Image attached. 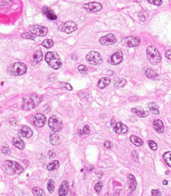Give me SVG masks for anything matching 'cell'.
<instances>
[{"label": "cell", "mask_w": 171, "mask_h": 196, "mask_svg": "<svg viewBox=\"0 0 171 196\" xmlns=\"http://www.w3.org/2000/svg\"><path fill=\"white\" fill-rule=\"evenodd\" d=\"M46 122V117L45 115L42 113H38L34 115L33 118L34 125L36 127L41 128L45 125Z\"/></svg>", "instance_id": "11"}, {"label": "cell", "mask_w": 171, "mask_h": 196, "mask_svg": "<svg viewBox=\"0 0 171 196\" xmlns=\"http://www.w3.org/2000/svg\"><path fill=\"white\" fill-rule=\"evenodd\" d=\"M6 163L10 169H12L14 172H15L16 173H20L21 172H23L22 167H21L19 163L16 161H7Z\"/></svg>", "instance_id": "15"}, {"label": "cell", "mask_w": 171, "mask_h": 196, "mask_svg": "<svg viewBox=\"0 0 171 196\" xmlns=\"http://www.w3.org/2000/svg\"><path fill=\"white\" fill-rule=\"evenodd\" d=\"M21 38L24 39H30V40H35V35H34L30 32H24L23 34H21Z\"/></svg>", "instance_id": "35"}, {"label": "cell", "mask_w": 171, "mask_h": 196, "mask_svg": "<svg viewBox=\"0 0 171 196\" xmlns=\"http://www.w3.org/2000/svg\"><path fill=\"white\" fill-rule=\"evenodd\" d=\"M82 131L83 133V134L84 135H89V134L90 133V129H89V127L88 125H85L84 127H83Z\"/></svg>", "instance_id": "43"}, {"label": "cell", "mask_w": 171, "mask_h": 196, "mask_svg": "<svg viewBox=\"0 0 171 196\" xmlns=\"http://www.w3.org/2000/svg\"><path fill=\"white\" fill-rule=\"evenodd\" d=\"M132 157L133 160L136 162H139V157H138V153L136 151H133L132 152Z\"/></svg>", "instance_id": "42"}, {"label": "cell", "mask_w": 171, "mask_h": 196, "mask_svg": "<svg viewBox=\"0 0 171 196\" xmlns=\"http://www.w3.org/2000/svg\"><path fill=\"white\" fill-rule=\"evenodd\" d=\"M123 60V54L121 52L118 51L115 52L114 54L110 56V62L113 66H116L122 62Z\"/></svg>", "instance_id": "13"}, {"label": "cell", "mask_w": 171, "mask_h": 196, "mask_svg": "<svg viewBox=\"0 0 171 196\" xmlns=\"http://www.w3.org/2000/svg\"><path fill=\"white\" fill-rule=\"evenodd\" d=\"M12 143L14 147L19 149L20 150H23L25 147V143L24 141L21 140L19 137H15L14 138L12 141Z\"/></svg>", "instance_id": "22"}, {"label": "cell", "mask_w": 171, "mask_h": 196, "mask_svg": "<svg viewBox=\"0 0 171 196\" xmlns=\"http://www.w3.org/2000/svg\"><path fill=\"white\" fill-rule=\"evenodd\" d=\"M45 60L49 66L54 69L58 70L62 66V61L59 54L55 52H49L45 56Z\"/></svg>", "instance_id": "1"}, {"label": "cell", "mask_w": 171, "mask_h": 196, "mask_svg": "<svg viewBox=\"0 0 171 196\" xmlns=\"http://www.w3.org/2000/svg\"><path fill=\"white\" fill-rule=\"evenodd\" d=\"M42 12L45 14L46 16L50 20H55L57 19V16L56 14L54 13L52 10L49 9L48 7L45 6L42 8Z\"/></svg>", "instance_id": "18"}, {"label": "cell", "mask_w": 171, "mask_h": 196, "mask_svg": "<svg viewBox=\"0 0 171 196\" xmlns=\"http://www.w3.org/2000/svg\"><path fill=\"white\" fill-rule=\"evenodd\" d=\"M54 187H55V185H54V181L53 179H50L48 181V183H47V188L50 194H52L54 191Z\"/></svg>", "instance_id": "32"}, {"label": "cell", "mask_w": 171, "mask_h": 196, "mask_svg": "<svg viewBox=\"0 0 171 196\" xmlns=\"http://www.w3.org/2000/svg\"><path fill=\"white\" fill-rule=\"evenodd\" d=\"M163 158L165 159L166 164L168 165L170 168H171V151L166 152L163 155Z\"/></svg>", "instance_id": "31"}, {"label": "cell", "mask_w": 171, "mask_h": 196, "mask_svg": "<svg viewBox=\"0 0 171 196\" xmlns=\"http://www.w3.org/2000/svg\"><path fill=\"white\" fill-rule=\"evenodd\" d=\"M131 111H132L133 113L137 115L138 117H141V118L146 117L149 115V112L148 111L139 109V108H132V110Z\"/></svg>", "instance_id": "23"}, {"label": "cell", "mask_w": 171, "mask_h": 196, "mask_svg": "<svg viewBox=\"0 0 171 196\" xmlns=\"http://www.w3.org/2000/svg\"><path fill=\"white\" fill-rule=\"evenodd\" d=\"M114 86L115 88H121L123 87L127 83L126 80L123 78H117L114 80Z\"/></svg>", "instance_id": "26"}, {"label": "cell", "mask_w": 171, "mask_h": 196, "mask_svg": "<svg viewBox=\"0 0 171 196\" xmlns=\"http://www.w3.org/2000/svg\"><path fill=\"white\" fill-rule=\"evenodd\" d=\"M152 196H161V192H160L158 190H152Z\"/></svg>", "instance_id": "46"}, {"label": "cell", "mask_w": 171, "mask_h": 196, "mask_svg": "<svg viewBox=\"0 0 171 196\" xmlns=\"http://www.w3.org/2000/svg\"><path fill=\"white\" fill-rule=\"evenodd\" d=\"M148 144L149 147H150L152 150H153V151L157 150L158 146H157V144L156 143L155 141L150 140V141H148Z\"/></svg>", "instance_id": "36"}, {"label": "cell", "mask_w": 171, "mask_h": 196, "mask_svg": "<svg viewBox=\"0 0 171 196\" xmlns=\"http://www.w3.org/2000/svg\"><path fill=\"white\" fill-rule=\"evenodd\" d=\"M59 165H60V164H59V161L54 160L47 165L46 169H47V170H49V172H52V171H54V170H56L59 168Z\"/></svg>", "instance_id": "25"}, {"label": "cell", "mask_w": 171, "mask_h": 196, "mask_svg": "<svg viewBox=\"0 0 171 196\" xmlns=\"http://www.w3.org/2000/svg\"><path fill=\"white\" fill-rule=\"evenodd\" d=\"M36 107V104L34 99L30 96H26L24 98L21 102V108L25 111H30L34 109Z\"/></svg>", "instance_id": "8"}, {"label": "cell", "mask_w": 171, "mask_h": 196, "mask_svg": "<svg viewBox=\"0 0 171 196\" xmlns=\"http://www.w3.org/2000/svg\"><path fill=\"white\" fill-rule=\"evenodd\" d=\"M129 181H130V187L131 191H134L137 187V182L136 178L132 174L129 175Z\"/></svg>", "instance_id": "29"}, {"label": "cell", "mask_w": 171, "mask_h": 196, "mask_svg": "<svg viewBox=\"0 0 171 196\" xmlns=\"http://www.w3.org/2000/svg\"><path fill=\"white\" fill-rule=\"evenodd\" d=\"M104 146L106 148H108V149H110V148L111 147V143H110V142H109V141H106V142L104 143Z\"/></svg>", "instance_id": "48"}, {"label": "cell", "mask_w": 171, "mask_h": 196, "mask_svg": "<svg viewBox=\"0 0 171 196\" xmlns=\"http://www.w3.org/2000/svg\"><path fill=\"white\" fill-rule=\"evenodd\" d=\"M49 126L54 132H60L63 129V124L61 119L56 116H52L49 120Z\"/></svg>", "instance_id": "4"}, {"label": "cell", "mask_w": 171, "mask_h": 196, "mask_svg": "<svg viewBox=\"0 0 171 196\" xmlns=\"http://www.w3.org/2000/svg\"><path fill=\"white\" fill-rule=\"evenodd\" d=\"M146 13L144 11H141L138 13V19H139L141 21H144L146 19Z\"/></svg>", "instance_id": "38"}, {"label": "cell", "mask_w": 171, "mask_h": 196, "mask_svg": "<svg viewBox=\"0 0 171 196\" xmlns=\"http://www.w3.org/2000/svg\"><path fill=\"white\" fill-rule=\"evenodd\" d=\"M29 31L35 36H45L48 33V28L45 26L35 25L29 28Z\"/></svg>", "instance_id": "7"}, {"label": "cell", "mask_w": 171, "mask_h": 196, "mask_svg": "<svg viewBox=\"0 0 171 196\" xmlns=\"http://www.w3.org/2000/svg\"><path fill=\"white\" fill-rule=\"evenodd\" d=\"M27 70L28 68L26 64L21 62H16L10 68V72L12 75L21 76L26 73Z\"/></svg>", "instance_id": "3"}, {"label": "cell", "mask_w": 171, "mask_h": 196, "mask_svg": "<svg viewBox=\"0 0 171 196\" xmlns=\"http://www.w3.org/2000/svg\"><path fill=\"white\" fill-rule=\"evenodd\" d=\"M43 54L42 52L41 49H38L36 50L33 54V58H32V63L34 65L38 64V63L41 62L42 60Z\"/></svg>", "instance_id": "19"}, {"label": "cell", "mask_w": 171, "mask_h": 196, "mask_svg": "<svg viewBox=\"0 0 171 196\" xmlns=\"http://www.w3.org/2000/svg\"><path fill=\"white\" fill-rule=\"evenodd\" d=\"M78 70L80 73L86 74L88 73V68H87L85 65H80L78 67Z\"/></svg>", "instance_id": "37"}, {"label": "cell", "mask_w": 171, "mask_h": 196, "mask_svg": "<svg viewBox=\"0 0 171 196\" xmlns=\"http://www.w3.org/2000/svg\"><path fill=\"white\" fill-rule=\"evenodd\" d=\"M122 43L123 45L128 47H136L140 45V39L138 37L134 36H129L123 40Z\"/></svg>", "instance_id": "10"}, {"label": "cell", "mask_w": 171, "mask_h": 196, "mask_svg": "<svg viewBox=\"0 0 171 196\" xmlns=\"http://www.w3.org/2000/svg\"><path fill=\"white\" fill-rule=\"evenodd\" d=\"M153 126L156 131L159 133H162L165 130V126H164L163 123L159 119H156L154 121Z\"/></svg>", "instance_id": "20"}, {"label": "cell", "mask_w": 171, "mask_h": 196, "mask_svg": "<svg viewBox=\"0 0 171 196\" xmlns=\"http://www.w3.org/2000/svg\"><path fill=\"white\" fill-rule=\"evenodd\" d=\"M21 135L25 138H30L33 135L32 130L26 125H23L20 129Z\"/></svg>", "instance_id": "17"}, {"label": "cell", "mask_w": 171, "mask_h": 196, "mask_svg": "<svg viewBox=\"0 0 171 196\" xmlns=\"http://www.w3.org/2000/svg\"><path fill=\"white\" fill-rule=\"evenodd\" d=\"M114 131L117 134H126L128 132V127L122 122H118L114 126Z\"/></svg>", "instance_id": "14"}, {"label": "cell", "mask_w": 171, "mask_h": 196, "mask_svg": "<svg viewBox=\"0 0 171 196\" xmlns=\"http://www.w3.org/2000/svg\"><path fill=\"white\" fill-rule=\"evenodd\" d=\"M148 108L150 111L155 115H159L160 112L158 110V108L157 107V105L155 103H150L148 104Z\"/></svg>", "instance_id": "30"}, {"label": "cell", "mask_w": 171, "mask_h": 196, "mask_svg": "<svg viewBox=\"0 0 171 196\" xmlns=\"http://www.w3.org/2000/svg\"><path fill=\"white\" fill-rule=\"evenodd\" d=\"M111 83V80L107 77H103L101 78L99 82H98L97 86L101 89H103L105 87L107 86Z\"/></svg>", "instance_id": "24"}, {"label": "cell", "mask_w": 171, "mask_h": 196, "mask_svg": "<svg viewBox=\"0 0 171 196\" xmlns=\"http://www.w3.org/2000/svg\"><path fill=\"white\" fill-rule=\"evenodd\" d=\"M48 156L50 159H52L54 157H55V156H56L55 151H54V150H50L48 152Z\"/></svg>", "instance_id": "44"}, {"label": "cell", "mask_w": 171, "mask_h": 196, "mask_svg": "<svg viewBox=\"0 0 171 196\" xmlns=\"http://www.w3.org/2000/svg\"><path fill=\"white\" fill-rule=\"evenodd\" d=\"M144 74L147 78L152 79L155 78L156 77H157L158 76V74L150 68H146L144 70Z\"/></svg>", "instance_id": "28"}, {"label": "cell", "mask_w": 171, "mask_h": 196, "mask_svg": "<svg viewBox=\"0 0 171 196\" xmlns=\"http://www.w3.org/2000/svg\"><path fill=\"white\" fill-rule=\"evenodd\" d=\"M69 191V183L67 181H64L62 182L59 189V195L65 196L67 195Z\"/></svg>", "instance_id": "16"}, {"label": "cell", "mask_w": 171, "mask_h": 196, "mask_svg": "<svg viewBox=\"0 0 171 196\" xmlns=\"http://www.w3.org/2000/svg\"><path fill=\"white\" fill-rule=\"evenodd\" d=\"M2 153L6 155H10L11 154V150L8 146H3L2 148Z\"/></svg>", "instance_id": "41"}, {"label": "cell", "mask_w": 171, "mask_h": 196, "mask_svg": "<svg viewBox=\"0 0 171 196\" xmlns=\"http://www.w3.org/2000/svg\"><path fill=\"white\" fill-rule=\"evenodd\" d=\"M54 42L50 39H46L45 40H44L43 42L42 43V46L43 47H45L46 48H50L53 46Z\"/></svg>", "instance_id": "34"}, {"label": "cell", "mask_w": 171, "mask_h": 196, "mask_svg": "<svg viewBox=\"0 0 171 196\" xmlns=\"http://www.w3.org/2000/svg\"><path fill=\"white\" fill-rule=\"evenodd\" d=\"M83 8L87 12H97L102 9V5L97 2H89L83 5Z\"/></svg>", "instance_id": "9"}, {"label": "cell", "mask_w": 171, "mask_h": 196, "mask_svg": "<svg viewBox=\"0 0 171 196\" xmlns=\"http://www.w3.org/2000/svg\"><path fill=\"white\" fill-rule=\"evenodd\" d=\"M11 0H0V6H8Z\"/></svg>", "instance_id": "45"}, {"label": "cell", "mask_w": 171, "mask_h": 196, "mask_svg": "<svg viewBox=\"0 0 171 196\" xmlns=\"http://www.w3.org/2000/svg\"><path fill=\"white\" fill-rule=\"evenodd\" d=\"M167 184H168V181H167V180H164V181H163V185H165V186H166Z\"/></svg>", "instance_id": "49"}, {"label": "cell", "mask_w": 171, "mask_h": 196, "mask_svg": "<svg viewBox=\"0 0 171 196\" xmlns=\"http://www.w3.org/2000/svg\"><path fill=\"white\" fill-rule=\"evenodd\" d=\"M130 141L134 145H135L137 147L142 146L144 142L140 137H136L135 135H132L130 137Z\"/></svg>", "instance_id": "27"}, {"label": "cell", "mask_w": 171, "mask_h": 196, "mask_svg": "<svg viewBox=\"0 0 171 196\" xmlns=\"http://www.w3.org/2000/svg\"><path fill=\"white\" fill-rule=\"evenodd\" d=\"M49 139L50 143L52 145H58L60 143V136L58 135L56 132H52L50 134Z\"/></svg>", "instance_id": "21"}, {"label": "cell", "mask_w": 171, "mask_h": 196, "mask_svg": "<svg viewBox=\"0 0 171 196\" xmlns=\"http://www.w3.org/2000/svg\"><path fill=\"white\" fill-rule=\"evenodd\" d=\"M165 57L167 59L171 60V49L168 50L165 52Z\"/></svg>", "instance_id": "47"}, {"label": "cell", "mask_w": 171, "mask_h": 196, "mask_svg": "<svg viewBox=\"0 0 171 196\" xmlns=\"http://www.w3.org/2000/svg\"><path fill=\"white\" fill-rule=\"evenodd\" d=\"M32 193L36 196H43L45 195V192L43 191L42 190H41V188L35 187L32 189Z\"/></svg>", "instance_id": "33"}, {"label": "cell", "mask_w": 171, "mask_h": 196, "mask_svg": "<svg viewBox=\"0 0 171 196\" xmlns=\"http://www.w3.org/2000/svg\"><path fill=\"white\" fill-rule=\"evenodd\" d=\"M147 53V59L150 62L153 64L156 65L161 62V56L158 50L153 46H149L146 50Z\"/></svg>", "instance_id": "2"}, {"label": "cell", "mask_w": 171, "mask_h": 196, "mask_svg": "<svg viewBox=\"0 0 171 196\" xmlns=\"http://www.w3.org/2000/svg\"><path fill=\"white\" fill-rule=\"evenodd\" d=\"M86 59L89 64L93 65H100L103 62L102 56L96 51H91L87 55Z\"/></svg>", "instance_id": "5"}, {"label": "cell", "mask_w": 171, "mask_h": 196, "mask_svg": "<svg viewBox=\"0 0 171 196\" xmlns=\"http://www.w3.org/2000/svg\"><path fill=\"white\" fill-rule=\"evenodd\" d=\"M102 187H103V183L101 182V181H99V182H97L95 186V190L96 191L97 193H100L101 190H102Z\"/></svg>", "instance_id": "39"}, {"label": "cell", "mask_w": 171, "mask_h": 196, "mask_svg": "<svg viewBox=\"0 0 171 196\" xmlns=\"http://www.w3.org/2000/svg\"><path fill=\"white\" fill-rule=\"evenodd\" d=\"M147 2L156 6H160L162 4V0H147Z\"/></svg>", "instance_id": "40"}, {"label": "cell", "mask_w": 171, "mask_h": 196, "mask_svg": "<svg viewBox=\"0 0 171 196\" xmlns=\"http://www.w3.org/2000/svg\"><path fill=\"white\" fill-rule=\"evenodd\" d=\"M99 42L104 46L113 45L116 42V38L113 34H108L99 39Z\"/></svg>", "instance_id": "12"}, {"label": "cell", "mask_w": 171, "mask_h": 196, "mask_svg": "<svg viewBox=\"0 0 171 196\" xmlns=\"http://www.w3.org/2000/svg\"><path fill=\"white\" fill-rule=\"evenodd\" d=\"M59 30L66 34H71L77 29V26L73 21H68L64 24H62L59 27Z\"/></svg>", "instance_id": "6"}]
</instances>
